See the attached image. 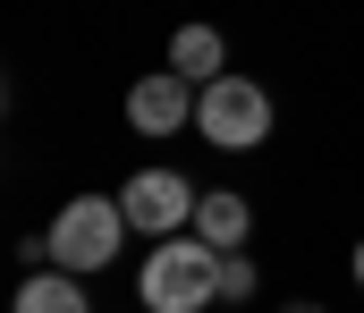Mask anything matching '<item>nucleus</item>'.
<instances>
[{
    "instance_id": "nucleus-1",
    "label": "nucleus",
    "mask_w": 364,
    "mask_h": 313,
    "mask_svg": "<svg viewBox=\"0 0 364 313\" xmlns=\"http://www.w3.org/2000/svg\"><path fill=\"white\" fill-rule=\"evenodd\" d=\"M136 297H144V313H203V305H220V246L195 237V229L153 237V254H144V271H136Z\"/></svg>"
},
{
    "instance_id": "nucleus-2",
    "label": "nucleus",
    "mask_w": 364,
    "mask_h": 313,
    "mask_svg": "<svg viewBox=\"0 0 364 313\" xmlns=\"http://www.w3.org/2000/svg\"><path fill=\"white\" fill-rule=\"evenodd\" d=\"M127 229H136L127 204H110V195H77V204H60V220H51V263L77 271V280H85V271H110Z\"/></svg>"
},
{
    "instance_id": "nucleus-3",
    "label": "nucleus",
    "mask_w": 364,
    "mask_h": 313,
    "mask_svg": "<svg viewBox=\"0 0 364 313\" xmlns=\"http://www.w3.org/2000/svg\"><path fill=\"white\" fill-rule=\"evenodd\" d=\"M195 136L220 144V153H255V144L272 136V94H263L255 77H212V85L195 94Z\"/></svg>"
},
{
    "instance_id": "nucleus-4",
    "label": "nucleus",
    "mask_w": 364,
    "mask_h": 313,
    "mask_svg": "<svg viewBox=\"0 0 364 313\" xmlns=\"http://www.w3.org/2000/svg\"><path fill=\"white\" fill-rule=\"evenodd\" d=\"M119 204H127V220L144 229V237H178V229H195V187H186L178 170H136L127 187H119Z\"/></svg>"
},
{
    "instance_id": "nucleus-5",
    "label": "nucleus",
    "mask_w": 364,
    "mask_h": 313,
    "mask_svg": "<svg viewBox=\"0 0 364 313\" xmlns=\"http://www.w3.org/2000/svg\"><path fill=\"white\" fill-rule=\"evenodd\" d=\"M195 94H203V85H186L178 68H153V77L127 85V127H136V136H178L186 119H195Z\"/></svg>"
},
{
    "instance_id": "nucleus-6",
    "label": "nucleus",
    "mask_w": 364,
    "mask_h": 313,
    "mask_svg": "<svg viewBox=\"0 0 364 313\" xmlns=\"http://www.w3.org/2000/svg\"><path fill=\"white\" fill-rule=\"evenodd\" d=\"M195 237H212L220 254H246V237H255V204L229 195V187H212V195L195 204Z\"/></svg>"
},
{
    "instance_id": "nucleus-7",
    "label": "nucleus",
    "mask_w": 364,
    "mask_h": 313,
    "mask_svg": "<svg viewBox=\"0 0 364 313\" xmlns=\"http://www.w3.org/2000/svg\"><path fill=\"white\" fill-rule=\"evenodd\" d=\"M170 68H178L186 85L229 77V43H220V26H178V34H170Z\"/></svg>"
},
{
    "instance_id": "nucleus-8",
    "label": "nucleus",
    "mask_w": 364,
    "mask_h": 313,
    "mask_svg": "<svg viewBox=\"0 0 364 313\" xmlns=\"http://www.w3.org/2000/svg\"><path fill=\"white\" fill-rule=\"evenodd\" d=\"M17 313H85V288H77V271H34L26 288H17Z\"/></svg>"
},
{
    "instance_id": "nucleus-9",
    "label": "nucleus",
    "mask_w": 364,
    "mask_h": 313,
    "mask_svg": "<svg viewBox=\"0 0 364 313\" xmlns=\"http://www.w3.org/2000/svg\"><path fill=\"white\" fill-rule=\"evenodd\" d=\"M255 297H263V271L246 254H220V305H255Z\"/></svg>"
},
{
    "instance_id": "nucleus-10",
    "label": "nucleus",
    "mask_w": 364,
    "mask_h": 313,
    "mask_svg": "<svg viewBox=\"0 0 364 313\" xmlns=\"http://www.w3.org/2000/svg\"><path fill=\"white\" fill-rule=\"evenodd\" d=\"M356 288H364V246H356Z\"/></svg>"
}]
</instances>
